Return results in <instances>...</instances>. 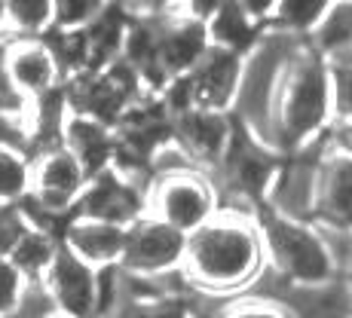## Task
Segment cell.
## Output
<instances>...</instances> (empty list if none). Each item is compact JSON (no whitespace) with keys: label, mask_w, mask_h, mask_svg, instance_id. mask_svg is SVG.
Returning <instances> with one entry per match:
<instances>
[{"label":"cell","mask_w":352,"mask_h":318,"mask_svg":"<svg viewBox=\"0 0 352 318\" xmlns=\"http://www.w3.org/2000/svg\"><path fill=\"white\" fill-rule=\"evenodd\" d=\"M324 141H328L331 150L352 157V120H334L324 132Z\"/></svg>","instance_id":"cell-31"},{"label":"cell","mask_w":352,"mask_h":318,"mask_svg":"<svg viewBox=\"0 0 352 318\" xmlns=\"http://www.w3.org/2000/svg\"><path fill=\"white\" fill-rule=\"evenodd\" d=\"M113 0H52L50 28H86Z\"/></svg>","instance_id":"cell-26"},{"label":"cell","mask_w":352,"mask_h":318,"mask_svg":"<svg viewBox=\"0 0 352 318\" xmlns=\"http://www.w3.org/2000/svg\"><path fill=\"white\" fill-rule=\"evenodd\" d=\"M334 123L331 104V62L300 40L291 52L276 92L273 117H270V147L276 153H291L319 141Z\"/></svg>","instance_id":"cell-2"},{"label":"cell","mask_w":352,"mask_h":318,"mask_svg":"<svg viewBox=\"0 0 352 318\" xmlns=\"http://www.w3.org/2000/svg\"><path fill=\"white\" fill-rule=\"evenodd\" d=\"M233 113L221 111H202V107H190V111L172 117V141L190 157V162L199 172H218L221 159H224L230 138H233Z\"/></svg>","instance_id":"cell-11"},{"label":"cell","mask_w":352,"mask_h":318,"mask_svg":"<svg viewBox=\"0 0 352 318\" xmlns=\"http://www.w3.org/2000/svg\"><path fill=\"white\" fill-rule=\"evenodd\" d=\"M43 291L52 309L71 318H98V269L62 245L43 275Z\"/></svg>","instance_id":"cell-12"},{"label":"cell","mask_w":352,"mask_h":318,"mask_svg":"<svg viewBox=\"0 0 352 318\" xmlns=\"http://www.w3.org/2000/svg\"><path fill=\"white\" fill-rule=\"evenodd\" d=\"M65 104L71 113H83L104 126H117L120 117L144 95V83L123 58L101 71H83L65 80Z\"/></svg>","instance_id":"cell-6"},{"label":"cell","mask_w":352,"mask_h":318,"mask_svg":"<svg viewBox=\"0 0 352 318\" xmlns=\"http://www.w3.org/2000/svg\"><path fill=\"white\" fill-rule=\"evenodd\" d=\"M279 168L267 193V208L294 220L316 218V196H319V168L324 157V135L300 150L282 153Z\"/></svg>","instance_id":"cell-8"},{"label":"cell","mask_w":352,"mask_h":318,"mask_svg":"<svg viewBox=\"0 0 352 318\" xmlns=\"http://www.w3.org/2000/svg\"><path fill=\"white\" fill-rule=\"evenodd\" d=\"M31 282L12 266L10 257H0V318H16L25 303Z\"/></svg>","instance_id":"cell-27"},{"label":"cell","mask_w":352,"mask_h":318,"mask_svg":"<svg viewBox=\"0 0 352 318\" xmlns=\"http://www.w3.org/2000/svg\"><path fill=\"white\" fill-rule=\"evenodd\" d=\"M349 233H352V227H349Z\"/></svg>","instance_id":"cell-37"},{"label":"cell","mask_w":352,"mask_h":318,"mask_svg":"<svg viewBox=\"0 0 352 318\" xmlns=\"http://www.w3.org/2000/svg\"><path fill=\"white\" fill-rule=\"evenodd\" d=\"M242 62H245V56H239V52L214 43L208 46V52L199 58V65L187 73L193 86V107L233 113L236 92H239V80H242Z\"/></svg>","instance_id":"cell-14"},{"label":"cell","mask_w":352,"mask_h":318,"mask_svg":"<svg viewBox=\"0 0 352 318\" xmlns=\"http://www.w3.org/2000/svg\"><path fill=\"white\" fill-rule=\"evenodd\" d=\"M58 248H62V236L31 223V227L22 233V239L16 242L10 260H12V266L31 282V285H40L43 275H46V269H50L52 260H56Z\"/></svg>","instance_id":"cell-21"},{"label":"cell","mask_w":352,"mask_h":318,"mask_svg":"<svg viewBox=\"0 0 352 318\" xmlns=\"http://www.w3.org/2000/svg\"><path fill=\"white\" fill-rule=\"evenodd\" d=\"M181 3H184V0H162V10H168V6H181Z\"/></svg>","instance_id":"cell-36"},{"label":"cell","mask_w":352,"mask_h":318,"mask_svg":"<svg viewBox=\"0 0 352 318\" xmlns=\"http://www.w3.org/2000/svg\"><path fill=\"white\" fill-rule=\"evenodd\" d=\"M212 318H294L282 297L263 294V291H245L230 297Z\"/></svg>","instance_id":"cell-24"},{"label":"cell","mask_w":352,"mask_h":318,"mask_svg":"<svg viewBox=\"0 0 352 318\" xmlns=\"http://www.w3.org/2000/svg\"><path fill=\"white\" fill-rule=\"evenodd\" d=\"M160 22V46H157V62L160 71L168 80L178 73H190L199 58L208 52L212 37H208V25L193 19L184 6H168L157 12Z\"/></svg>","instance_id":"cell-13"},{"label":"cell","mask_w":352,"mask_h":318,"mask_svg":"<svg viewBox=\"0 0 352 318\" xmlns=\"http://www.w3.org/2000/svg\"><path fill=\"white\" fill-rule=\"evenodd\" d=\"M3 67L25 104L65 86V71L43 34H16L3 43Z\"/></svg>","instance_id":"cell-9"},{"label":"cell","mask_w":352,"mask_h":318,"mask_svg":"<svg viewBox=\"0 0 352 318\" xmlns=\"http://www.w3.org/2000/svg\"><path fill=\"white\" fill-rule=\"evenodd\" d=\"M221 212L218 187L206 172L181 168V172L153 174L147 181V214L166 220L168 227L190 236L202 223Z\"/></svg>","instance_id":"cell-5"},{"label":"cell","mask_w":352,"mask_h":318,"mask_svg":"<svg viewBox=\"0 0 352 318\" xmlns=\"http://www.w3.org/2000/svg\"><path fill=\"white\" fill-rule=\"evenodd\" d=\"M263 269H267V254L257 220L248 214L218 212L187 236L178 275L187 291L230 300L252 291Z\"/></svg>","instance_id":"cell-1"},{"label":"cell","mask_w":352,"mask_h":318,"mask_svg":"<svg viewBox=\"0 0 352 318\" xmlns=\"http://www.w3.org/2000/svg\"><path fill=\"white\" fill-rule=\"evenodd\" d=\"M331 3H334V0H331Z\"/></svg>","instance_id":"cell-38"},{"label":"cell","mask_w":352,"mask_h":318,"mask_svg":"<svg viewBox=\"0 0 352 318\" xmlns=\"http://www.w3.org/2000/svg\"><path fill=\"white\" fill-rule=\"evenodd\" d=\"M31 227L28 214H25L22 202H10L0 205V257H10L16 242L22 239V233Z\"/></svg>","instance_id":"cell-28"},{"label":"cell","mask_w":352,"mask_h":318,"mask_svg":"<svg viewBox=\"0 0 352 318\" xmlns=\"http://www.w3.org/2000/svg\"><path fill=\"white\" fill-rule=\"evenodd\" d=\"M10 28V16H6V0H0V31Z\"/></svg>","instance_id":"cell-34"},{"label":"cell","mask_w":352,"mask_h":318,"mask_svg":"<svg viewBox=\"0 0 352 318\" xmlns=\"http://www.w3.org/2000/svg\"><path fill=\"white\" fill-rule=\"evenodd\" d=\"M331 6V0H279L270 16L267 28L288 34V37H309V31L319 25L324 10Z\"/></svg>","instance_id":"cell-22"},{"label":"cell","mask_w":352,"mask_h":318,"mask_svg":"<svg viewBox=\"0 0 352 318\" xmlns=\"http://www.w3.org/2000/svg\"><path fill=\"white\" fill-rule=\"evenodd\" d=\"M236 3H239L254 22H261L263 28H267V22H270V16H273V10H276L279 0H236Z\"/></svg>","instance_id":"cell-32"},{"label":"cell","mask_w":352,"mask_h":318,"mask_svg":"<svg viewBox=\"0 0 352 318\" xmlns=\"http://www.w3.org/2000/svg\"><path fill=\"white\" fill-rule=\"evenodd\" d=\"M31 187V157L19 147L0 144V205L22 202Z\"/></svg>","instance_id":"cell-23"},{"label":"cell","mask_w":352,"mask_h":318,"mask_svg":"<svg viewBox=\"0 0 352 318\" xmlns=\"http://www.w3.org/2000/svg\"><path fill=\"white\" fill-rule=\"evenodd\" d=\"M187 248V236L168 227L153 214H141L126 227V245L120 257V269L132 279H168L181 269Z\"/></svg>","instance_id":"cell-7"},{"label":"cell","mask_w":352,"mask_h":318,"mask_svg":"<svg viewBox=\"0 0 352 318\" xmlns=\"http://www.w3.org/2000/svg\"><path fill=\"white\" fill-rule=\"evenodd\" d=\"M37 318H71V315H65V313H58V309H46V313H40Z\"/></svg>","instance_id":"cell-35"},{"label":"cell","mask_w":352,"mask_h":318,"mask_svg":"<svg viewBox=\"0 0 352 318\" xmlns=\"http://www.w3.org/2000/svg\"><path fill=\"white\" fill-rule=\"evenodd\" d=\"M254 220L263 239L267 269L288 288H316L340 279V263L319 223L285 218L267 205Z\"/></svg>","instance_id":"cell-3"},{"label":"cell","mask_w":352,"mask_h":318,"mask_svg":"<svg viewBox=\"0 0 352 318\" xmlns=\"http://www.w3.org/2000/svg\"><path fill=\"white\" fill-rule=\"evenodd\" d=\"M300 40L303 37H288V34L267 28L257 40V46L242 62V80H239V92H236L233 120L239 126H245L267 147H270V117H273L276 92H279L291 52L297 49Z\"/></svg>","instance_id":"cell-4"},{"label":"cell","mask_w":352,"mask_h":318,"mask_svg":"<svg viewBox=\"0 0 352 318\" xmlns=\"http://www.w3.org/2000/svg\"><path fill=\"white\" fill-rule=\"evenodd\" d=\"M263 31L267 28L261 22H254L236 0H224L221 10L208 19V37H212V43L239 52V56H248L254 49Z\"/></svg>","instance_id":"cell-20"},{"label":"cell","mask_w":352,"mask_h":318,"mask_svg":"<svg viewBox=\"0 0 352 318\" xmlns=\"http://www.w3.org/2000/svg\"><path fill=\"white\" fill-rule=\"evenodd\" d=\"M129 12L120 6V0H113L104 12H98L89 25L83 28L86 40V65L83 71H101V67L113 65L123 58V43L129 31Z\"/></svg>","instance_id":"cell-18"},{"label":"cell","mask_w":352,"mask_h":318,"mask_svg":"<svg viewBox=\"0 0 352 318\" xmlns=\"http://www.w3.org/2000/svg\"><path fill=\"white\" fill-rule=\"evenodd\" d=\"M322 227H352V157L337 153L324 141V157L319 168V196H316V218Z\"/></svg>","instance_id":"cell-15"},{"label":"cell","mask_w":352,"mask_h":318,"mask_svg":"<svg viewBox=\"0 0 352 318\" xmlns=\"http://www.w3.org/2000/svg\"><path fill=\"white\" fill-rule=\"evenodd\" d=\"M6 16L16 34H43L52 25V0H6Z\"/></svg>","instance_id":"cell-25"},{"label":"cell","mask_w":352,"mask_h":318,"mask_svg":"<svg viewBox=\"0 0 352 318\" xmlns=\"http://www.w3.org/2000/svg\"><path fill=\"white\" fill-rule=\"evenodd\" d=\"M307 43L331 65L352 62V0H334L309 31Z\"/></svg>","instance_id":"cell-19"},{"label":"cell","mask_w":352,"mask_h":318,"mask_svg":"<svg viewBox=\"0 0 352 318\" xmlns=\"http://www.w3.org/2000/svg\"><path fill=\"white\" fill-rule=\"evenodd\" d=\"M340 279H343V285H346V291H349V297H352V260L346 263V266H343Z\"/></svg>","instance_id":"cell-33"},{"label":"cell","mask_w":352,"mask_h":318,"mask_svg":"<svg viewBox=\"0 0 352 318\" xmlns=\"http://www.w3.org/2000/svg\"><path fill=\"white\" fill-rule=\"evenodd\" d=\"M3 43H6V37L0 34V113H22V111H28V104L19 98V92L12 89L10 77H6V67H3Z\"/></svg>","instance_id":"cell-30"},{"label":"cell","mask_w":352,"mask_h":318,"mask_svg":"<svg viewBox=\"0 0 352 318\" xmlns=\"http://www.w3.org/2000/svg\"><path fill=\"white\" fill-rule=\"evenodd\" d=\"M62 245L96 269L117 266L120 257H123V245H126V227L92 220V218H77L74 214L62 227Z\"/></svg>","instance_id":"cell-16"},{"label":"cell","mask_w":352,"mask_h":318,"mask_svg":"<svg viewBox=\"0 0 352 318\" xmlns=\"http://www.w3.org/2000/svg\"><path fill=\"white\" fill-rule=\"evenodd\" d=\"M331 104L334 120H352V62L331 65Z\"/></svg>","instance_id":"cell-29"},{"label":"cell","mask_w":352,"mask_h":318,"mask_svg":"<svg viewBox=\"0 0 352 318\" xmlns=\"http://www.w3.org/2000/svg\"><path fill=\"white\" fill-rule=\"evenodd\" d=\"M62 147L74 153V159L86 168L89 178L113 168V128L92 117L67 111L62 126Z\"/></svg>","instance_id":"cell-17"},{"label":"cell","mask_w":352,"mask_h":318,"mask_svg":"<svg viewBox=\"0 0 352 318\" xmlns=\"http://www.w3.org/2000/svg\"><path fill=\"white\" fill-rule=\"evenodd\" d=\"M144 212H147V184L129 178L117 168H107V172L89 178L77 208H74L77 218L117 223V227H129Z\"/></svg>","instance_id":"cell-10"}]
</instances>
